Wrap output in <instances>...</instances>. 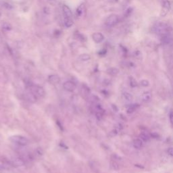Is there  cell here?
<instances>
[{"label": "cell", "mask_w": 173, "mask_h": 173, "mask_svg": "<svg viewBox=\"0 0 173 173\" xmlns=\"http://www.w3.org/2000/svg\"><path fill=\"white\" fill-rule=\"evenodd\" d=\"M153 32L160 37L167 35H171L172 33V28L167 23L162 22H157L153 27Z\"/></svg>", "instance_id": "6da1fadb"}, {"label": "cell", "mask_w": 173, "mask_h": 173, "mask_svg": "<svg viewBox=\"0 0 173 173\" xmlns=\"http://www.w3.org/2000/svg\"><path fill=\"white\" fill-rule=\"evenodd\" d=\"M9 140L12 143H16L21 146H26L28 144V140L26 137L21 135H14L10 137Z\"/></svg>", "instance_id": "7a4b0ae2"}, {"label": "cell", "mask_w": 173, "mask_h": 173, "mask_svg": "<svg viewBox=\"0 0 173 173\" xmlns=\"http://www.w3.org/2000/svg\"><path fill=\"white\" fill-rule=\"evenodd\" d=\"M29 91H30V93H33L37 98H42L45 95V91L43 88L41 87L37 86V85L30 86Z\"/></svg>", "instance_id": "3957f363"}, {"label": "cell", "mask_w": 173, "mask_h": 173, "mask_svg": "<svg viewBox=\"0 0 173 173\" xmlns=\"http://www.w3.org/2000/svg\"><path fill=\"white\" fill-rule=\"evenodd\" d=\"M119 22V17L116 14H111L107 18L105 21V24L107 27H112L116 25Z\"/></svg>", "instance_id": "277c9868"}, {"label": "cell", "mask_w": 173, "mask_h": 173, "mask_svg": "<svg viewBox=\"0 0 173 173\" xmlns=\"http://www.w3.org/2000/svg\"><path fill=\"white\" fill-rule=\"evenodd\" d=\"M162 15L163 16L166 15V14L169 12L171 9V3H170L169 0H162Z\"/></svg>", "instance_id": "5b68a950"}, {"label": "cell", "mask_w": 173, "mask_h": 173, "mask_svg": "<svg viewBox=\"0 0 173 173\" xmlns=\"http://www.w3.org/2000/svg\"><path fill=\"white\" fill-rule=\"evenodd\" d=\"M63 87L66 91H69V92H73L76 89L77 85L73 81H66L63 84Z\"/></svg>", "instance_id": "8992f818"}, {"label": "cell", "mask_w": 173, "mask_h": 173, "mask_svg": "<svg viewBox=\"0 0 173 173\" xmlns=\"http://www.w3.org/2000/svg\"><path fill=\"white\" fill-rule=\"evenodd\" d=\"M92 39L96 43H100L104 40V36L101 33H95L92 35Z\"/></svg>", "instance_id": "52a82bcc"}, {"label": "cell", "mask_w": 173, "mask_h": 173, "mask_svg": "<svg viewBox=\"0 0 173 173\" xmlns=\"http://www.w3.org/2000/svg\"><path fill=\"white\" fill-rule=\"evenodd\" d=\"M62 9H63L64 18H72V17H73V14H72L71 9H70V8L68 6L64 5L63 7H62Z\"/></svg>", "instance_id": "ba28073f"}, {"label": "cell", "mask_w": 173, "mask_h": 173, "mask_svg": "<svg viewBox=\"0 0 173 173\" xmlns=\"http://www.w3.org/2000/svg\"><path fill=\"white\" fill-rule=\"evenodd\" d=\"M48 80L52 85H57L60 82V78L57 74H52L48 78Z\"/></svg>", "instance_id": "9c48e42d"}, {"label": "cell", "mask_w": 173, "mask_h": 173, "mask_svg": "<svg viewBox=\"0 0 173 173\" xmlns=\"http://www.w3.org/2000/svg\"><path fill=\"white\" fill-rule=\"evenodd\" d=\"M11 164L14 167L22 166L24 165V161L19 157H14L11 162Z\"/></svg>", "instance_id": "30bf717a"}, {"label": "cell", "mask_w": 173, "mask_h": 173, "mask_svg": "<svg viewBox=\"0 0 173 173\" xmlns=\"http://www.w3.org/2000/svg\"><path fill=\"white\" fill-rule=\"evenodd\" d=\"M133 145L135 149H136V150H140L143 145V141L141 139H136L133 141Z\"/></svg>", "instance_id": "8fae6325"}, {"label": "cell", "mask_w": 173, "mask_h": 173, "mask_svg": "<svg viewBox=\"0 0 173 173\" xmlns=\"http://www.w3.org/2000/svg\"><path fill=\"white\" fill-rule=\"evenodd\" d=\"M141 99L144 102H149L151 99V93L150 91H146L142 94Z\"/></svg>", "instance_id": "7c38bea8"}, {"label": "cell", "mask_w": 173, "mask_h": 173, "mask_svg": "<svg viewBox=\"0 0 173 173\" xmlns=\"http://www.w3.org/2000/svg\"><path fill=\"white\" fill-rule=\"evenodd\" d=\"M139 108V104H131V105H129V107L127 108V109H126V112H127L128 114H132L135 111H136Z\"/></svg>", "instance_id": "4fadbf2b"}, {"label": "cell", "mask_w": 173, "mask_h": 173, "mask_svg": "<svg viewBox=\"0 0 173 173\" xmlns=\"http://www.w3.org/2000/svg\"><path fill=\"white\" fill-rule=\"evenodd\" d=\"M107 73L111 76H116L119 73V70L114 67H112L107 70Z\"/></svg>", "instance_id": "5bb4252c"}, {"label": "cell", "mask_w": 173, "mask_h": 173, "mask_svg": "<svg viewBox=\"0 0 173 173\" xmlns=\"http://www.w3.org/2000/svg\"><path fill=\"white\" fill-rule=\"evenodd\" d=\"M139 137H140L142 141H143L147 142L150 140V135L145 132H142L139 135Z\"/></svg>", "instance_id": "9a60e30c"}, {"label": "cell", "mask_w": 173, "mask_h": 173, "mask_svg": "<svg viewBox=\"0 0 173 173\" xmlns=\"http://www.w3.org/2000/svg\"><path fill=\"white\" fill-rule=\"evenodd\" d=\"M129 84H130V86L132 87V88H135L136 87L138 86V83H137V80H135V79L131 76L129 77Z\"/></svg>", "instance_id": "2e32d148"}, {"label": "cell", "mask_w": 173, "mask_h": 173, "mask_svg": "<svg viewBox=\"0 0 173 173\" xmlns=\"http://www.w3.org/2000/svg\"><path fill=\"white\" fill-rule=\"evenodd\" d=\"M123 97L127 101H131L133 99V97L132 95L130 93H128V92H124L123 93Z\"/></svg>", "instance_id": "e0dca14e"}, {"label": "cell", "mask_w": 173, "mask_h": 173, "mask_svg": "<svg viewBox=\"0 0 173 173\" xmlns=\"http://www.w3.org/2000/svg\"><path fill=\"white\" fill-rule=\"evenodd\" d=\"M79 58L80 61L86 62L89 60L90 59H91V57H90V55H89V54H81V55L79 57Z\"/></svg>", "instance_id": "ac0fdd59"}, {"label": "cell", "mask_w": 173, "mask_h": 173, "mask_svg": "<svg viewBox=\"0 0 173 173\" xmlns=\"http://www.w3.org/2000/svg\"><path fill=\"white\" fill-rule=\"evenodd\" d=\"M84 9H85V5L83 3L77 8V14L78 16H81L84 12Z\"/></svg>", "instance_id": "d6986e66"}, {"label": "cell", "mask_w": 173, "mask_h": 173, "mask_svg": "<svg viewBox=\"0 0 173 173\" xmlns=\"http://www.w3.org/2000/svg\"><path fill=\"white\" fill-rule=\"evenodd\" d=\"M64 24L66 27H70L73 25V21L72 18H64Z\"/></svg>", "instance_id": "ffe728a7"}, {"label": "cell", "mask_w": 173, "mask_h": 173, "mask_svg": "<svg viewBox=\"0 0 173 173\" xmlns=\"http://www.w3.org/2000/svg\"><path fill=\"white\" fill-rule=\"evenodd\" d=\"M2 28L6 30H10L12 29V26L8 22H4L2 24Z\"/></svg>", "instance_id": "44dd1931"}, {"label": "cell", "mask_w": 173, "mask_h": 173, "mask_svg": "<svg viewBox=\"0 0 173 173\" xmlns=\"http://www.w3.org/2000/svg\"><path fill=\"white\" fill-rule=\"evenodd\" d=\"M140 85L143 87H147L150 85V82L146 79H143L140 81Z\"/></svg>", "instance_id": "7402d4cb"}, {"label": "cell", "mask_w": 173, "mask_h": 173, "mask_svg": "<svg viewBox=\"0 0 173 173\" xmlns=\"http://www.w3.org/2000/svg\"><path fill=\"white\" fill-rule=\"evenodd\" d=\"M111 166H112V167L114 169V170H118V169H120L118 163L114 160L113 162H111Z\"/></svg>", "instance_id": "603a6c76"}, {"label": "cell", "mask_w": 173, "mask_h": 173, "mask_svg": "<svg viewBox=\"0 0 173 173\" xmlns=\"http://www.w3.org/2000/svg\"><path fill=\"white\" fill-rule=\"evenodd\" d=\"M169 118H170V121L171 123V125L173 126V110H171L169 114Z\"/></svg>", "instance_id": "cb8c5ba5"}, {"label": "cell", "mask_w": 173, "mask_h": 173, "mask_svg": "<svg viewBox=\"0 0 173 173\" xmlns=\"http://www.w3.org/2000/svg\"><path fill=\"white\" fill-rule=\"evenodd\" d=\"M151 137H152L153 139H159L160 138V135L157 133H152L151 134Z\"/></svg>", "instance_id": "d4e9b609"}, {"label": "cell", "mask_w": 173, "mask_h": 173, "mask_svg": "<svg viewBox=\"0 0 173 173\" xmlns=\"http://www.w3.org/2000/svg\"><path fill=\"white\" fill-rule=\"evenodd\" d=\"M168 154L170 156H173V147H170L168 149Z\"/></svg>", "instance_id": "484cf974"}, {"label": "cell", "mask_w": 173, "mask_h": 173, "mask_svg": "<svg viewBox=\"0 0 173 173\" xmlns=\"http://www.w3.org/2000/svg\"><path fill=\"white\" fill-rule=\"evenodd\" d=\"M99 55H105L106 54V50L105 49H104V50H101V52H99Z\"/></svg>", "instance_id": "4316f807"}]
</instances>
